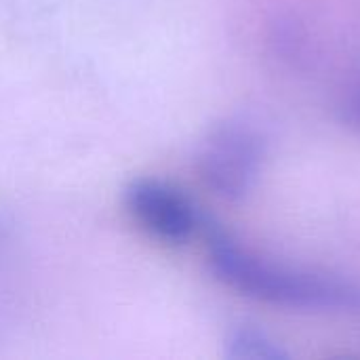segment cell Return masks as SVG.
<instances>
[{"label":"cell","mask_w":360,"mask_h":360,"mask_svg":"<svg viewBox=\"0 0 360 360\" xmlns=\"http://www.w3.org/2000/svg\"><path fill=\"white\" fill-rule=\"evenodd\" d=\"M129 217L150 236L169 243H190L205 221L194 202L173 184L158 177H135L122 194Z\"/></svg>","instance_id":"cell-3"},{"label":"cell","mask_w":360,"mask_h":360,"mask_svg":"<svg viewBox=\"0 0 360 360\" xmlns=\"http://www.w3.org/2000/svg\"><path fill=\"white\" fill-rule=\"evenodd\" d=\"M226 356L232 360H283L287 352L264 331L238 327L226 340Z\"/></svg>","instance_id":"cell-4"},{"label":"cell","mask_w":360,"mask_h":360,"mask_svg":"<svg viewBox=\"0 0 360 360\" xmlns=\"http://www.w3.org/2000/svg\"><path fill=\"white\" fill-rule=\"evenodd\" d=\"M207 255L213 274L251 300L302 310L360 312L359 287L274 266L219 228L207 226Z\"/></svg>","instance_id":"cell-1"},{"label":"cell","mask_w":360,"mask_h":360,"mask_svg":"<svg viewBox=\"0 0 360 360\" xmlns=\"http://www.w3.org/2000/svg\"><path fill=\"white\" fill-rule=\"evenodd\" d=\"M346 118L350 120L352 127H356L360 131V78L352 82V86L346 93Z\"/></svg>","instance_id":"cell-5"},{"label":"cell","mask_w":360,"mask_h":360,"mask_svg":"<svg viewBox=\"0 0 360 360\" xmlns=\"http://www.w3.org/2000/svg\"><path fill=\"white\" fill-rule=\"evenodd\" d=\"M264 137L245 120L215 127L200 146L198 173L205 186L224 200L245 198L262 171Z\"/></svg>","instance_id":"cell-2"}]
</instances>
